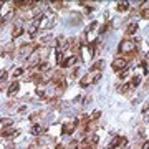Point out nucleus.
<instances>
[{"label": "nucleus", "instance_id": "nucleus-20", "mask_svg": "<svg viewBox=\"0 0 149 149\" xmlns=\"http://www.w3.org/2000/svg\"><path fill=\"white\" fill-rule=\"evenodd\" d=\"M141 17L144 20H149V8H141Z\"/></svg>", "mask_w": 149, "mask_h": 149}, {"label": "nucleus", "instance_id": "nucleus-21", "mask_svg": "<svg viewBox=\"0 0 149 149\" xmlns=\"http://www.w3.org/2000/svg\"><path fill=\"white\" fill-rule=\"evenodd\" d=\"M40 118H42V113H40V111H38V113H33V114H30V119H32L33 123H35V121H38Z\"/></svg>", "mask_w": 149, "mask_h": 149}, {"label": "nucleus", "instance_id": "nucleus-26", "mask_svg": "<svg viewBox=\"0 0 149 149\" xmlns=\"http://www.w3.org/2000/svg\"><path fill=\"white\" fill-rule=\"evenodd\" d=\"M119 78H121V80H124V78H126V76H128V71H119Z\"/></svg>", "mask_w": 149, "mask_h": 149}, {"label": "nucleus", "instance_id": "nucleus-7", "mask_svg": "<svg viewBox=\"0 0 149 149\" xmlns=\"http://www.w3.org/2000/svg\"><path fill=\"white\" fill-rule=\"evenodd\" d=\"M74 128H76V124H74V121H70V123H65L63 124V134H73Z\"/></svg>", "mask_w": 149, "mask_h": 149}, {"label": "nucleus", "instance_id": "nucleus-25", "mask_svg": "<svg viewBox=\"0 0 149 149\" xmlns=\"http://www.w3.org/2000/svg\"><path fill=\"white\" fill-rule=\"evenodd\" d=\"M100 116H101V111H95L93 113V116H91V121H96Z\"/></svg>", "mask_w": 149, "mask_h": 149}, {"label": "nucleus", "instance_id": "nucleus-12", "mask_svg": "<svg viewBox=\"0 0 149 149\" xmlns=\"http://www.w3.org/2000/svg\"><path fill=\"white\" fill-rule=\"evenodd\" d=\"M22 33H23V28H22V25H15V27H13V30H12V37L17 38V37H20Z\"/></svg>", "mask_w": 149, "mask_h": 149}, {"label": "nucleus", "instance_id": "nucleus-19", "mask_svg": "<svg viewBox=\"0 0 149 149\" xmlns=\"http://www.w3.org/2000/svg\"><path fill=\"white\" fill-rule=\"evenodd\" d=\"M40 42H42V43H48V42H52V35H50V33H45V35H43L42 38H40Z\"/></svg>", "mask_w": 149, "mask_h": 149}, {"label": "nucleus", "instance_id": "nucleus-1", "mask_svg": "<svg viewBox=\"0 0 149 149\" xmlns=\"http://www.w3.org/2000/svg\"><path fill=\"white\" fill-rule=\"evenodd\" d=\"M118 52L123 55H138V43L133 42V40H129V38H126V40H123L121 43H119V47H118Z\"/></svg>", "mask_w": 149, "mask_h": 149}, {"label": "nucleus", "instance_id": "nucleus-28", "mask_svg": "<svg viewBox=\"0 0 149 149\" xmlns=\"http://www.w3.org/2000/svg\"><path fill=\"white\" fill-rule=\"evenodd\" d=\"M141 149H149V141H144L143 143V148Z\"/></svg>", "mask_w": 149, "mask_h": 149}, {"label": "nucleus", "instance_id": "nucleus-13", "mask_svg": "<svg viewBox=\"0 0 149 149\" xmlns=\"http://www.w3.org/2000/svg\"><path fill=\"white\" fill-rule=\"evenodd\" d=\"M116 8H118V12H128L129 10V3L128 2H119Z\"/></svg>", "mask_w": 149, "mask_h": 149}, {"label": "nucleus", "instance_id": "nucleus-29", "mask_svg": "<svg viewBox=\"0 0 149 149\" xmlns=\"http://www.w3.org/2000/svg\"><path fill=\"white\" fill-rule=\"evenodd\" d=\"M5 149H15V146H13V143H8L5 146Z\"/></svg>", "mask_w": 149, "mask_h": 149}, {"label": "nucleus", "instance_id": "nucleus-27", "mask_svg": "<svg viewBox=\"0 0 149 149\" xmlns=\"http://www.w3.org/2000/svg\"><path fill=\"white\" fill-rule=\"evenodd\" d=\"M5 88H7V83H5V81H0V91L5 90ZM7 90H8V88H7Z\"/></svg>", "mask_w": 149, "mask_h": 149}, {"label": "nucleus", "instance_id": "nucleus-5", "mask_svg": "<svg viewBox=\"0 0 149 149\" xmlns=\"http://www.w3.org/2000/svg\"><path fill=\"white\" fill-rule=\"evenodd\" d=\"M81 20H83V15L81 13H78V12H71L70 13V25H73V27H78L81 23Z\"/></svg>", "mask_w": 149, "mask_h": 149}, {"label": "nucleus", "instance_id": "nucleus-6", "mask_svg": "<svg viewBox=\"0 0 149 149\" xmlns=\"http://www.w3.org/2000/svg\"><path fill=\"white\" fill-rule=\"evenodd\" d=\"M45 131H47V126H42V124H33L32 128H30V134H33V136L43 134Z\"/></svg>", "mask_w": 149, "mask_h": 149}, {"label": "nucleus", "instance_id": "nucleus-23", "mask_svg": "<svg viewBox=\"0 0 149 149\" xmlns=\"http://www.w3.org/2000/svg\"><path fill=\"white\" fill-rule=\"evenodd\" d=\"M22 73H23V70H22V68H17V70H13V73H12V74H13V78L17 80L18 76H22Z\"/></svg>", "mask_w": 149, "mask_h": 149}, {"label": "nucleus", "instance_id": "nucleus-11", "mask_svg": "<svg viewBox=\"0 0 149 149\" xmlns=\"http://www.w3.org/2000/svg\"><path fill=\"white\" fill-rule=\"evenodd\" d=\"M118 90H119V93H123V95H128L129 91L133 90V86H131V83H124V85H121Z\"/></svg>", "mask_w": 149, "mask_h": 149}, {"label": "nucleus", "instance_id": "nucleus-15", "mask_svg": "<svg viewBox=\"0 0 149 149\" xmlns=\"http://www.w3.org/2000/svg\"><path fill=\"white\" fill-rule=\"evenodd\" d=\"M98 128V124H96V121H90L88 123V126H86V133H93V131H95V129Z\"/></svg>", "mask_w": 149, "mask_h": 149}, {"label": "nucleus", "instance_id": "nucleus-3", "mask_svg": "<svg viewBox=\"0 0 149 149\" xmlns=\"http://www.w3.org/2000/svg\"><path fill=\"white\" fill-rule=\"evenodd\" d=\"M37 48L38 47L35 45V43H23V45L18 47V53H17V55H18L20 58H28V56H30Z\"/></svg>", "mask_w": 149, "mask_h": 149}, {"label": "nucleus", "instance_id": "nucleus-30", "mask_svg": "<svg viewBox=\"0 0 149 149\" xmlns=\"http://www.w3.org/2000/svg\"><path fill=\"white\" fill-rule=\"evenodd\" d=\"M144 86H146V90L149 91V78H148V80H146V83H144Z\"/></svg>", "mask_w": 149, "mask_h": 149}, {"label": "nucleus", "instance_id": "nucleus-16", "mask_svg": "<svg viewBox=\"0 0 149 149\" xmlns=\"http://www.w3.org/2000/svg\"><path fill=\"white\" fill-rule=\"evenodd\" d=\"M63 7H65L63 2H53V3H52V10H61Z\"/></svg>", "mask_w": 149, "mask_h": 149}, {"label": "nucleus", "instance_id": "nucleus-2", "mask_svg": "<svg viewBox=\"0 0 149 149\" xmlns=\"http://www.w3.org/2000/svg\"><path fill=\"white\" fill-rule=\"evenodd\" d=\"M100 78H101V71H95V70H91L90 73H86L85 76L80 80V85L85 88V86H90V85H93V83H96Z\"/></svg>", "mask_w": 149, "mask_h": 149}, {"label": "nucleus", "instance_id": "nucleus-8", "mask_svg": "<svg viewBox=\"0 0 149 149\" xmlns=\"http://www.w3.org/2000/svg\"><path fill=\"white\" fill-rule=\"evenodd\" d=\"M76 61H78L76 56H70V58H65V61L61 63V66H63V68H70V66H73Z\"/></svg>", "mask_w": 149, "mask_h": 149}, {"label": "nucleus", "instance_id": "nucleus-17", "mask_svg": "<svg viewBox=\"0 0 149 149\" xmlns=\"http://www.w3.org/2000/svg\"><path fill=\"white\" fill-rule=\"evenodd\" d=\"M109 28H111V22L108 20V22H106V23H104V25H103V27H101V28H100V33H106V32H108V30H109Z\"/></svg>", "mask_w": 149, "mask_h": 149}, {"label": "nucleus", "instance_id": "nucleus-10", "mask_svg": "<svg viewBox=\"0 0 149 149\" xmlns=\"http://www.w3.org/2000/svg\"><path fill=\"white\" fill-rule=\"evenodd\" d=\"M136 32H138V25H136V23H129L128 27H126V35H128V37L134 35Z\"/></svg>", "mask_w": 149, "mask_h": 149}, {"label": "nucleus", "instance_id": "nucleus-22", "mask_svg": "<svg viewBox=\"0 0 149 149\" xmlns=\"http://www.w3.org/2000/svg\"><path fill=\"white\" fill-rule=\"evenodd\" d=\"M37 95L45 98V95H47V93H45V86H37Z\"/></svg>", "mask_w": 149, "mask_h": 149}, {"label": "nucleus", "instance_id": "nucleus-14", "mask_svg": "<svg viewBox=\"0 0 149 149\" xmlns=\"http://www.w3.org/2000/svg\"><path fill=\"white\" fill-rule=\"evenodd\" d=\"M104 66V63H103V60H96L95 63H93V66H91V70H95V71H101V68Z\"/></svg>", "mask_w": 149, "mask_h": 149}, {"label": "nucleus", "instance_id": "nucleus-24", "mask_svg": "<svg viewBox=\"0 0 149 149\" xmlns=\"http://www.w3.org/2000/svg\"><path fill=\"white\" fill-rule=\"evenodd\" d=\"M13 43H8V45H5V53H10V52H13Z\"/></svg>", "mask_w": 149, "mask_h": 149}, {"label": "nucleus", "instance_id": "nucleus-18", "mask_svg": "<svg viewBox=\"0 0 149 149\" xmlns=\"http://www.w3.org/2000/svg\"><path fill=\"white\" fill-rule=\"evenodd\" d=\"M0 123H2V124H3V128H5V126H12V119L10 118H2V119H0Z\"/></svg>", "mask_w": 149, "mask_h": 149}, {"label": "nucleus", "instance_id": "nucleus-9", "mask_svg": "<svg viewBox=\"0 0 149 149\" xmlns=\"http://www.w3.org/2000/svg\"><path fill=\"white\" fill-rule=\"evenodd\" d=\"M18 88H20V83H18V81L15 80L10 86H8V90H7V91H8V96H13V95L17 93V91H18Z\"/></svg>", "mask_w": 149, "mask_h": 149}, {"label": "nucleus", "instance_id": "nucleus-4", "mask_svg": "<svg viewBox=\"0 0 149 149\" xmlns=\"http://www.w3.org/2000/svg\"><path fill=\"white\" fill-rule=\"evenodd\" d=\"M128 63H129L128 56H118V58H114V61H113V70H114V71H124V68L128 66Z\"/></svg>", "mask_w": 149, "mask_h": 149}]
</instances>
